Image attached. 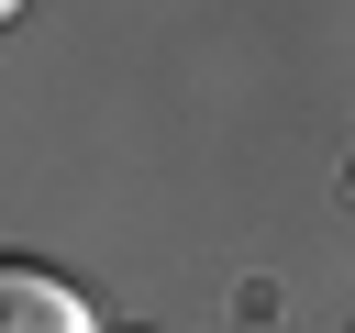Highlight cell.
I'll use <instances>...</instances> for the list:
<instances>
[{
    "label": "cell",
    "mask_w": 355,
    "mask_h": 333,
    "mask_svg": "<svg viewBox=\"0 0 355 333\" xmlns=\"http://www.w3.org/2000/svg\"><path fill=\"white\" fill-rule=\"evenodd\" d=\"M0 333H89V300L44 266H11L0 278Z\"/></svg>",
    "instance_id": "cell-1"
}]
</instances>
